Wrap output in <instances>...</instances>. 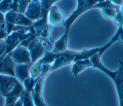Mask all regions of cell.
Listing matches in <instances>:
<instances>
[{"label":"cell","mask_w":123,"mask_h":106,"mask_svg":"<svg viewBox=\"0 0 123 106\" xmlns=\"http://www.w3.org/2000/svg\"><path fill=\"white\" fill-rule=\"evenodd\" d=\"M59 0H45L40 2L41 6V16L44 14L48 13L51 7Z\"/></svg>","instance_id":"27"},{"label":"cell","mask_w":123,"mask_h":106,"mask_svg":"<svg viewBox=\"0 0 123 106\" xmlns=\"http://www.w3.org/2000/svg\"><path fill=\"white\" fill-rule=\"evenodd\" d=\"M36 82V78L29 76L25 78L23 82L22 85L24 89L28 92H30L34 88Z\"/></svg>","instance_id":"28"},{"label":"cell","mask_w":123,"mask_h":106,"mask_svg":"<svg viewBox=\"0 0 123 106\" xmlns=\"http://www.w3.org/2000/svg\"><path fill=\"white\" fill-rule=\"evenodd\" d=\"M111 0L112 3H113L114 4L117 5L122 6L123 0Z\"/></svg>","instance_id":"33"},{"label":"cell","mask_w":123,"mask_h":106,"mask_svg":"<svg viewBox=\"0 0 123 106\" xmlns=\"http://www.w3.org/2000/svg\"><path fill=\"white\" fill-rule=\"evenodd\" d=\"M78 51L66 50L64 52L58 53V56L51 64V72L61 67L70 64Z\"/></svg>","instance_id":"4"},{"label":"cell","mask_w":123,"mask_h":106,"mask_svg":"<svg viewBox=\"0 0 123 106\" xmlns=\"http://www.w3.org/2000/svg\"><path fill=\"white\" fill-rule=\"evenodd\" d=\"M122 35H123V25H121L118 26V28L116 31V32L114 35V36L111 39L109 42L103 46H102L98 48V57L100 58L102 54L103 53L116 42L119 41L122 43L123 42Z\"/></svg>","instance_id":"16"},{"label":"cell","mask_w":123,"mask_h":106,"mask_svg":"<svg viewBox=\"0 0 123 106\" xmlns=\"http://www.w3.org/2000/svg\"><path fill=\"white\" fill-rule=\"evenodd\" d=\"M19 98L21 99L22 105L24 106H33L34 104L33 98L31 94V92L25 90L24 88L20 95Z\"/></svg>","instance_id":"22"},{"label":"cell","mask_w":123,"mask_h":106,"mask_svg":"<svg viewBox=\"0 0 123 106\" xmlns=\"http://www.w3.org/2000/svg\"><path fill=\"white\" fill-rule=\"evenodd\" d=\"M45 78L46 77L39 76L36 78V84L34 88L30 92L34 104L35 106H47L42 96L44 88V80Z\"/></svg>","instance_id":"5"},{"label":"cell","mask_w":123,"mask_h":106,"mask_svg":"<svg viewBox=\"0 0 123 106\" xmlns=\"http://www.w3.org/2000/svg\"><path fill=\"white\" fill-rule=\"evenodd\" d=\"M53 25L50 23H47L42 29L38 36L39 40L42 42L44 47L46 46H51L52 43H54L51 36Z\"/></svg>","instance_id":"15"},{"label":"cell","mask_w":123,"mask_h":106,"mask_svg":"<svg viewBox=\"0 0 123 106\" xmlns=\"http://www.w3.org/2000/svg\"><path fill=\"white\" fill-rule=\"evenodd\" d=\"M48 14L49 21L52 25H60L62 24L65 20L63 12L56 6H52L49 11Z\"/></svg>","instance_id":"13"},{"label":"cell","mask_w":123,"mask_h":106,"mask_svg":"<svg viewBox=\"0 0 123 106\" xmlns=\"http://www.w3.org/2000/svg\"><path fill=\"white\" fill-rule=\"evenodd\" d=\"M113 20L115 23L118 26H119L121 25H123V11L122 9L118 11L115 17L113 18Z\"/></svg>","instance_id":"30"},{"label":"cell","mask_w":123,"mask_h":106,"mask_svg":"<svg viewBox=\"0 0 123 106\" xmlns=\"http://www.w3.org/2000/svg\"><path fill=\"white\" fill-rule=\"evenodd\" d=\"M16 64L12 59L10 53L0 56V74L15 77L14 67Z\"/></svg>","instance_id":"9"},{"label":"cell","mask_w":123,"mask_h":106,"mask_svg":"<svg viewBox=\"0 0 123 106\" xmlns=\"http://www.w3.org/2000/svg\"><path fill=\"white\" fill-rule=\"evenodd\" d=\"M9 53L16 64H32L29 52L27 48L23 45L19 44Z\"/></svg>","instance_id":"6"},{"label":"cell","mask_w":123,"mask_h":106,"mask_svg":"<svg viewBox=\"0 0 123 106\" xmlns=\"http://www.w3.org/2000/svg\"><path fill=\"white\" fill-rule=\"evenodd\" d=\"M5 39L0 40V56L3 54L5 50Z\"/></svg>","instance_id":"31"},{"label":"cell","mask_w":123,"mask_h":106,"mask_svg":"<svg viewBox=\"0 0 123 106\" xmlns=\"http://www.w3.org/2000/svg\"><path fill=\"white\" fill-rule=\"evenodd\" d=\"M24 14L33 21L41 16V6L39 0H31Z\"/></svg>","instance_id":"11"},{"label":"cell","mask_w":123,"mask_h":106,"mask_svg":"<svg viewBox=\"0 0 123 106\" xmlns=\"http://www.w3.org/2000/svg\"><path fill=\"white\" fill-rule=\"evenodd\" d=\"M18 80L10 75L0 74V93L5 97L14 88Z\"/></svg>","instance_id":"10"},{"label":"cell","mask_w":123,"mask_h":106,"mask_svg":"<svg viewBox=\"0 0 123 106\" xmlns=\"http://www.w3.org/2000/svg\"><path fill=\"white\" fill-rule=\"evenodd\" d=\"M51 64H43L42 66V69L41 71V73L40 75H39V76H44V77H47L48 75L51 73Z\"/></svg>","instance_id":"29"},{"label":"cell","mask_w":123,"mask_h":106,"mask_svg":"<svg viewBox=\"0 0 123 106\" xmlns=\"http://www.w3.org/2000/svg\"><path fill=\"white\" fill-rule=\"evenodd\" d=\"M8 35V33L6 31L0 30V40L5 39Z\"/></svg>","instance_id":"32"},{"label":"cell","mask_w":123,"mask_h":106,"mask_svg":"<svg viewBox=\"0 0 123 106\" xmlns=\"http://www.w3.org/2000/svg\"><path fill=\"white\" fill-rule=\"evenodd\" d=\"M43 64L39 60H37L32 64L29 69L30 76L33 78H37L40 74Z\"/></svg>","instance_id":"23"},{"label":"cell","mask_w":123,"mask_h":106,"mask_svg":"<svg viewBox=\"0 0 123 106\" xmlns=\"http://www.w3.org/2000/svg\"><path fill=\"white\" fill-rule=\"evenodd\" d=\"M98 47H97L91 49H84L81 51H78L74 59L73 62L78 60L89 59L98 53Z\"/></svg>","instance_id":"19"},{"label":"cell","mask_w":123,"mask_h":106,"mask_svg":"<svg viewBox=\"0 0 123 106\" xmlns=\"http://www.w3.org/2000/svg\"><path fill=\"white\" fill-rule=\"evenodd\" d=\"M14 106H23L22 105V101L21 100V99L19 98L15 102V103L14 104Z\"/></svg>","instance_id":"34"},{"label":"cell","mask_w":123,"mask_h":106,"mask_svg":"<svg viewBox=\"0 0 123 106\" xmlns=\"http://www.w3.org/2000/svg\"><path fill=\"white\" fill-rule=\"evenodd\" d=\"M122 9V7L119 8L108 7L101 9L102 12L103 16L108 19H113L116 13Z\"/></svg>","instance_id":"24"},{"label":"cell","mask_w":123,"mask_h":106,"mask_svg":"<svg viewBox=\"0 0 123 106\" xmlns=\"http://www.w3.org/2000/svg\"><path fill=\"white\" fill-rule=\"evenodd\" d=\"M48 13L42 15L38 19L34 21L31 25L37 36H39L43 27L48 23Z\"/></svg>","instance_id":"20"},{"label":"cell","mask_w":123,"mask_h":106,"mask_svg":"<svg viewBox=\"0 0 123 106\" xmlns=\"http://www.w3.org/2000/svg\"><path fill=\"white\" fill-rule=\"evenodd\" d=\"M103 0H77L76 8L71 14L64 20L62 24L65 28L64 34L68 35L70 27L75 21L83 13L92 9L93 6L98 2Z\"/></svg>","instance_id":"2"},{"label":"cell","mask_w":123,"mask_h":106,"mask_svg":"<svg viewBox=\"0 0 123 106\" xmlns=\"http://www.w3.org/2000/svg\"><path fill=\"white\" fill-rule=\"evenodd\" d=\"M13 0H1L0 1V12L4 15L10 11L12 10Z\"/></svg>","instance_id":"25"},{"label":"cell","mask_w":123,"mask_h":106,"mask_svg":"<svg viewBox=\"0 0 123 106\" xmlns=\"http://www.w3.org/2000/svg\"><path fill=\"white\" fill-rule=\"evenodd\" d=\"M26 48L29 52L32 64L40 59L43 55L45 51V48L38 37L29 43Z\"/></svg>","instance_id":"8"},{"label":"cell","mask_w":123,"mask_h":106,"mask_svg":"<svg viewBox=\"0 0 123 106\" xmlns=\"http://www.w3.org/2000/svg\"><path fill=\"white\" fill-rule=\"evenodd\" d=\"M23 89L24 86L22 84L17 81L14 88L5 96V106H14L15 102L19 98Z\"/></svg>","instance_id":"12"},{"label":"cell","mask_w":123,"mask_h":106,"mask_svg":"<svg viewBox=\"0 0 123 106\" xmlns=\"http://www.w3.org/2000/svg\"><path fill=\"white\" fill-rule=\"evenodd\" d=\"M74 63V64L72 67L71 73L75 77H77L78 74L81 72L88 67H92L93 66L89 59L78 60Z\"/></svg>","instance_id":"17"},{"label":"cell","mask_w":123,"mask_h":106,"mask_svg":"<svg viewBox=\"0 0 123 106\" xmlns=\"http://www.w3.org/2000/svg\"><path fill=\"white\" fill-rule=\"evenodd\" d=\"M68 40V35L63 33L62 37L54 43V47L51 51L56 53H59L67 50Z\"/></svg>","instance_id":"18"},{"label":"cell","mask_w":123,"mask_h":106,"mask_svg":"<svg viewBox=\"0 0 123 106\" xmlns=\"http://www.w3.org/2000/svg\"><path fill=\"white\" fill-rule=\"evenodd\" d=\"M31 0H17L15 5V11L24 14Z\"/></svg>","instance_id":"26"},{"label":"cell","mask_w":123,"mask_h":106,"mask_svg":"<svg viewBox=\"0 0 123 106\" xmlns=\"http://www.w3.org/2000/svg\"><path fill=\"white\" fill-rule=\"evenodd\" d=\"M5 21V15L0 12V23Z\"/></svg>","instance_id":"35"},{"label":"cell","mask_w":123,"mask_h":106,"mask_svg":"<svg viewBox=\"0 0 123 106\" xmlns=\"http://www.w3.org/2000/svg\"><path fill=\"white\" fill-rule=\"evenodd\" d=\"M33 64H16L14 67L15 77L22 84L23 81L30 76L29 69Z\"/></svg>","instance_id":"14"},{"label":"cell","mask_w":123,"mask_h":106,"mask_svg":"<svg viewBox=\"0 0 123 106\" xmlns=\"http://www.w3.org/2000/svg\"><path fill=\"white\" fill-rule=\"evenodd\" d=\"M30 26L23 25H14L12 31L7 35L5 39V50L4 56L10 53L20 43L24 34L29 31Z\"/></svg>","instance_id":"3"},{"label":"cell","mask_w":123,"mask_h":106,"mask_svg":"<svg viewBox=\"0 0 123 106\" xmlns=\"http://www.w3.org/2000/svg\"><path fill=\"white\" fill-rule=\"evenodd\" d=\"M58 55V53H54L48 50H45L43 55L38 60L43 64H52Z\"/></svg>","instance_id":"21"},{"label":"cell","mask_w":123,"mask_h":106,"mask_svg":"<svg viewBox=\"0 0 123 106\" xmlns=\"http://www.w3.org/2000/svg\"><path fill=\"white\" fill-rule=\"evenodd\" d=\"M92 64V67L98 68L105 73L113 80L116 88L120 106H122L123 103V64L121 60H119V67L115 71H111L108 69L101 63L100 58L98 56V53L89 58Z\"/></svg>","instance_id":"1"},{"label":"cell","mask_w":123,"mask_h":106,"mask_svg":"<svg viewBox=\"0 0 123 106\" xmlns=\"http://www.w3.org/2000/svg\"><path fill=\"white\" fill-rule=\"evenodd\" d=\"M5 21L14 25H23L30 26L33 21L25 16L24 14L19 13L12 10L5 15Z\"/></svg>","instance_id":"7"}]
</instances>
